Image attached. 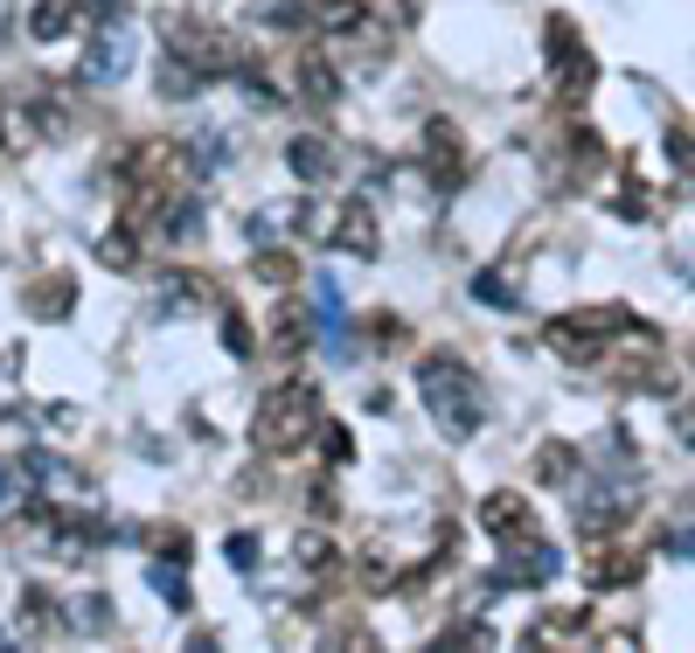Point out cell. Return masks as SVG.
Here are the masks:
<instances>
[{
	"mask_svg": "<svg viewBox=\"0 0 695 653\" xmlns=\"http://www.w3.org/2000/svg\"><path fill=\"white\" fill-rule=\"evenodd\" d=\"M257 278L286 285V278H293V257H286V251H257Z\"/></svg>",
	"mask_w": 695,
	"mask_h": 653,
	"instance_id": "d6986e66",
	"label": "cell"
},
{
	"mask_svg": "<svg viewBox=\"0 0 695 653\" xmlns=\"http://www.w3.org/2000/svg\"><path fill=\"white\" fill-rule=\"evenodd\" d=\"M223 348H229V355H251V327L237 320V313H229V320H223Z\"/></svg>",
	"mask_w": 695,
	"mask_h": 653,
	"instance_id": "ffe728a7",
	"label": "cell"
},
{
	"mask_svg": "<svg viewBox=\"0 0 695 653\" xmlns=\"http://www.w3.org/2000/svg\"><path fill=\"white\" fill-rule=\"evenodd\" d=\"M334 237H341V251H355V257H376V208L355 195L341 208V229H334Z\"/></svg>",
	"mask_w": 695,
	"mask_h": 653,
	"instance_id": "ba28073f",
	"label": "cell"
},
{
	"mask_svg": "<svg viewBox=\"0 0 695 653\" xmlns=\"http://www.w3.org/2000/svg\"><path fill=\"white\" fill-rule=\"evenodd\" d=\"M229 563H257V542L251 535H229Z\"/></svg>",
	"mask_w": 695,
	"mask_h": 653,
	"instance_id": "cb8c5ba5",
	"label": "cell"
},
{
	"mask_svg": "<svg viewBox=\"0 0 695 653\" xmlns=\"http://www.w3.org/2000/svg\"><path fill=\"white\" fill-rule=\"evenodd\" d=\"M278 348H299V313H278Z\"/></svg>",
	"mask_w": 695,
	"mask_h": 653,
	"instance_id": "7402d4cb",
	"label": "cell"
},
{
	"mask_svg": "<svg viewBox=\"0 0 695 653\" xmlns=\"http://www.w3.org/2000/svg\"><path fill=\"white\" fill-rule=\"evenodd\" d=\"M425 174L439 181V188H452V181L467 174V153H459V133H452L446 119H439V125L425 133Z\"/></svg>",
	"mask_w": 695,
	"mask_h": 653,
	"instance_id": "8992f818",
	"label": "cell"
},
{
	"mask_svg": "<svg viewBox=\"0 0 695 653\" xmlns=\"http://www.w3.org/2000/svg\"><path fill=\"white\" fill-rule=\"evenodd\" d=\"M314 431H320V397H314V382H286V389H272V397H265L251 438H257V452L286 459V452H299Z\"/></svg>",
	"mask_w": 695,
	"mask_h": 653,
	"instance_id": "7a4b0ae2",
	"label": "cell"
},
{
	"mask_svg": "<svg viewBox=\"0 0 695 653\" xmlns=\"http://www.w3.org/2000/svg\"><path fill=\"white\" fill-rule=\"evenodd\" d=\"M29 313H42V320H63V313H70V278L35 285V293H29Z\"/></svg>",
	"mask_w": 695,
	"mask_h": 653,
	"instance_id": "8fae6325",
	"label": "cell"
},
{
	"mask_svg": "<svg viewBox=\"0 0 695 653\" xmlns=\"http://www.w3.org/2000/svg\"><path fill=\"white\" fill-rule=\"evenodd\" d=\"M535 473L543 480H571V446H543L535 452Z\"/></svg>",
	"mask_w": 695,
	"mask_h": 653,
	"instance_id": "e0dca14e",
	"label": "cell"
},
{
	"mask_svg": "<svg viewBox=\"0 0 695 653\" xmlns=\"http://www.w3.org/2000/svg\"><path fill=\"white\" fill-rule=\"evenodd\" d=\"M63 29H70V8H63V0H42V8L29 14V35H35V42H57Z\"/></svg>",
	"mask_w": 695,
	"mask_h": 653,
	"instance_id": "7c38bea8",
	"label": "cell"
},
{
	"mask_svg": "<svg viewBox=\"0 0 695 653\" xmlns=\"http://www.w3.org/2000/svg\"><path fill=\"white\" fill-rule=\"evenodd\" d=\"M14 501H21V480H14V473H8V466H0V514H8V508H14Z\"/></svg>",
	"mask_w": 695,
	"mask_h": 653,
	"instance_id": "603a6c76",
	"label": "cell"
},
{
	"mask_svg": "<svg viewBox=\"0 0 695 653\" xmlns=\"http://www.w3.org/2000/svg\"><path fill=\"white\" fill-rule=\"evenodd\" d=\"M418 389H425L431 417L446 425V438H473V431H480V382H473L467 361H452V355H425Z\"/></svg>",
	"mask_w": 695,
	"mask_h": 653,
	"instance_id": "6da1fadb",
	"label": "cell"
},
{
	"mask_svg": "<svg viewBox=\"0 0 695 653\" xmlns=\"http://www.w3.org/2000/svg\"><path fill=\"white\" fill-rule=\"evenodd\" d=\"M202 299H216V293H209V278L174 272V278H161V306H153V313H188V306H202Z\"/></svg>",
	"mask_w": 695,
	"mask_h": 653,
	"instance_id": "9c48e42d",
	"label": "cell"
},
{
	"mask_svg": "<svg viewBox=\"0 0 695 653\" xmlns=\"http://www.w3.org/2000/svg\"><path fill=\"white\" fill-rule=\"evenodd\" d=\"M70 619H76V633H84V640H98V625H105L112 612H105V598H76Z\"/></svg>",
	"mask_w": 695,
	"mask_h": 653,
	"instance_id": "4fadbf2b",
	"label": "cell"
},
{
	"mask_svg": "<svg viewBox=\"0 0 695 653\" xmlns=\"http://www.w3.org/2000/svg\"><path fill=\"white\" fill-rule=\"evenodd\" d=\"M626 313H571V320H550V348L571 355V361H599L605 355V334L620 327Z\"/></svg>",
	"mask_w": 695,
	"mask_h": 653,
	"instance_id": "3957f363",
	"label": "cell"
},
{
	"mask_svg": "<svg viewBox=\"0 0 695 653\" xmlns=\"http://www.w3.org/2000/svg\"><path fill=\"white\" fill-rule=\"evenodd\" d=\"M98 257H105L112 272H133V229H112V237L98 244Z\"/></svg>",
	"mask_w": 695,
	"mask_h": 653,
	"instance_id": "5bb4252c",
	"label": "cell"
},
{
	"mask_svg": "<svg viewBox=\"0 0 695 653\" xmlns=\"http://www.w3.org/2000/svg\"><path fill=\"white\" fill-rule=\"evenodd\" d=\"M480 521H487V535H494V542H522L529 535V501H522V493H487Z\"/></svg>",
	"mask_w": 695,
	"mask_h": 653,
	"instance_id": "52a82bcc",
	"label": "cell"
},
{
	"mask_svg": "<svg viewBox=\"0 0 695 653\" xmlns=\"http://www.w3.org/2000/svg\"><path fill=\"white\" fill-rule=\"evenodd\" d=\"M327 557H334V550H327L320 535H299V563H306V570H314V563H327Z\"/></svg>",
	"mask_w": 695,
	"mask_h": 653,
	"instance_id": "44dd1931",
	"label": "cell"
},
{
	"mask_svg": "<svg viewBox=\"0 0 695 653\" xmlns=\"http://www.w3.org/2000/svg\"><path fill=\"white\" fill-rule=\"evenodd\" d=\"M153 591H161L167 605H188V584H182V570H174V563H153Z\"/></svg>",
	"mask_w": 695,
	"mask_h": 653,
	"instance_id": "2e32d148",
	"label": "cell"
},
{
	"mask_svg": "<svg viewBox=\"0 0 695 653\" xmlns=\"http://www.w3.org/2000/svg\"><path fill=\"white\" fill-rule=\"evenodd\" d=\"M125 70H133V35H125V29H105L84 49V76H91V84H119Z\"/></svg>",
	"mask_w": 695,
	"mask_h": 653,
	"instance_id": "5b68a950",
	"label": "cell"
},
{
	"mask_svg": "<svg viewBox=\"0 0 695 653\" xmlns=\"http://www.w3.org/2000/svg\"><path fill=\"white\" fill-rule=\"evenodd\" d=\"M0 646H8V633H0Z\"/></svg>",
	"mask_w": 695,
	"mask_h": 653,
	"instance_id": "484cf974",
	"label": "cell"
},
{
	"mask_svg": "<svg viewBox=\"0 0 695 653\" xmlns=\"http://www.w3.org/2000/svg\"><path fill=\"white\" fill-rule=\"evenodd\" d=\"M473 299H480V306H514V299H508V278H501V272H480V278H473Z\"/></svg>",
	"mask_w": 695,
	"mask_h": 653,
	"instance_id": "ac0fdd59",
	"label": "cell"
},
{
	"mask_svg": "<svg viewBox=\"0 0 695 653\" xmlns=\"http://www.w3.org/2000/svg\"><path fill=\"white\" fill-rule=\"evenodd\" d=\"M76 14H119V0H70Z\"/></svg>",
	"mask_w": 695,
	"mask_h": 653,
	"instance_id": "d4e9b609",
	"label": "cell"
},
{
	"mask_svg": "<svg viewBox=\"0 0 695 653\" xmlns=\"http://www.w3.org/2000/svg\"><path fill=\"white\" fill-rule=\"evenodd\" d=\"M633 570H640V557H633V550H605V557H591V584L620 591V584H633Z\"/></svg>",
	"mask_w": 695,
	"mask_h": 653,
	"instance_id": "30bf717a",
	"label": "cell"
},
{
	"mask_svg": "<svg viewBox=\"0 0 695 653\" xmlns=\"http://www.w3.org/2000/svg\"><path fill=\"white\" fill-rule=\"evenodd\" d=\"M293 167H299V181H320V174H327V146L299 140V146H293Z\"/></svg>",
	"mask_w": 695,
	"mask_h": 653,
	"instance_id": "9a60e30c",
	"label": "cell"
},
{
	"mask_svg": "<svg viewBox=\"0 0 695 653\" xmlns=\"http://www.w3.org/2000/svg\"><path fill=\"white\" fill-rule=\"evenodd\" d=\"M556 570H563V557L550 550V542L522 535V542H508V557H501V584H550Z\"/></svg>",
	"mask_w": 695,
	"mask_h": 653,
	"instance_id": "277c9868",
	"label": "cell"
}]
</instances>
